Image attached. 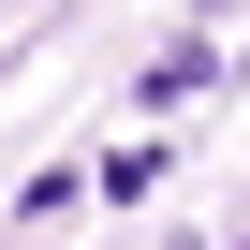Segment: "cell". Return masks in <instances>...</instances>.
<instances>
[{"label":"cell","instance_id":"obj_1","mask_svg":"<svg viewBox=\"0 0 250 250\" xmlns=\"http://www.w3.org/2000/svg\"><path fill=\"white\" fill-rule=\"evenodd\" d=\"M206 88H221V59H206V44H162V59H147V103H162V118H177V103H206Z\"/></svg>","mask_w":250,"mask_h":250}]
</instances>
